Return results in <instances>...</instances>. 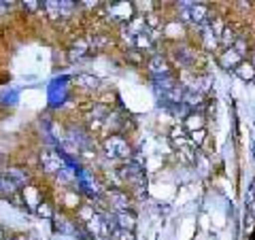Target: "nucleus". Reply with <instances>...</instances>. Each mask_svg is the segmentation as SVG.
<instances>
[{"mask_svg": "<svg viewBox=\"0 0 255 240\" xmlns=\"http://www.w3.org/2000/svg\"><path fill=\"white\" fill-rule=\"evenodd\" d=\"M177 60L183 64V66H191V64L196 62V58L191 55L189 49H179V51H177Z\"/></svg>", "mask_w": 255, "mask_h": 240, "instance_id": "22", "label": "nucleus"}, {"mask_svg": "<svg viewBox=\"0 0 255 240\" xmlns=\"http://www.w3.org/2000/svg\"><path fill=\"white\" fill-rule=\"evenodd\" d=\"M119 174H122V179L130 183L136 191H140V194L145 191V172H142L140 164L130 159V162H126L122 168H119Z\"/></svg>", "mask_w": 255, "mask_h": 240, "instance_id": "6", "label": "nucleus"}, {"mask_svg": "<svg viewBox=\"0 0 255 240\" xmlns=\"http://www.w3.org/2000/svg\"><path fill=\"white\" fill-rule=\"evenodd\" d=\"M77 85H81L83 90H87V92H94V90H98V87H100V79L94 77V75L81 73L77 77Z\"/></svg>", "mask_w": 255, "mask_h": 240, "instance_id": "16", "label": "nucleus"}, {"mask_svg": "<svg viewBox=\"0 0 255 240\" xmlns=\"http://www.w3.org/2000/svg\"><path fill=\"white\" fill-rule=\"evenodd\" d=\"M149 73L153 75V79L170 77V64L166 62L164 55H153V58L149 60Z\"/></svg>", "mask_w": 255, "mask_h": 240, "instance_id": "11", "label": "nucleus"}, {"mask_svg": "<svg viewBox=\"0 0 255 240\" xmlns=\"http://www.w3.org/2000/svg\"><path fill=\"white\" fill-rule=\"evenodd\" d=\"M2 174H4V177L9 179V181H11L13 185L17 187L19 191H21V189H23V187H26L28 183H30V172L26 170V168H19V166H9V168H6V170H4Z\"/></svg>", "mask_w": 255, "mask_h": 240, "instance_id": "9", "label": "nucleus"}, {"mask_svg": "<svg viewBox=\"0 0 255 240\" xmlns=\"http://www.w3.org/2000/svg\"><path fill=\"white\" fill-rule=\"evenodd\" d=\"M41 4H43L45 13L49 15L51 21H62V19H68L70 15H73L77 2H70V0H45Z\"/></svg>", "mask_w": 255, "mask_h": 240, "instance_id": "5", "label": "nucleus"}, {"mask_svg": "<svg viewBox=\"0 0 255 240\" xmlns=\"http://www.w3.org/2000/svg\"><path fill=\"white\" fill-rule=\"evenodd\" d=\"M217 43H219V34L211 28V23H209V26L204 28V47H206V49H215Z\"/></svg>", "mask_w": 255, "mask_h": 240, "instance_id": "19", "label": "nucleus"}, {"mask_svg": "<svg viewBox=\"0 0 255 240\" xmlns=\"http://www.w3.org/2000/svg\"><path fill=\"white\" fill-rule=\"evenodd\" d=\"M134 49H138L140 53L153 49V38H151V32L149 30L142 32V34H138L136 38H134Z\"/></svg>", "mask_w": 255, "mask_h": 240, "instance_id": "17", "label": "nucleus"}, {"mask_svg": "<svg viewBox=\"0 0 255 240\" xmlns=\"http://www.w3.org/2000/svg\"><path fill=\"white\" fill-rule=\"evenodd\" d=\"M105 153L109 159H113V162H130L132 149L122 134H111L105 140Z\"/></svg>", "mask_w": 255, "mask_h": 240, "instance_id": "1", "label": "nucleus"}, {"mask_svg": "<svg viewBox=\"0 0 255 240\" xmlns=\"http://www.w3.org/2000/svg\"><path fill=\"white\" fill-rule=\"evenodd\" d=\"M236 32H234V28H223V32H221V36H219V43L223 45V47H226V49H228V47H232L234 43H236Z\"/></svg>", "mask_w": 255, "mask_h": 240, "instance_id": "20", "label": "nucleus"}, {"mask_svg": "<svg viewBox=\"0 0 255 240\" xmlns=\"http://www.w3.org/2000/svg\"><path fill=\"white\" fill-rule=\"evenodd\" d=\"M249 62H251V66H253V68H255V53H253V58H251V60H249Z\"/></svg>", "mask_w": 255, "mask_h": 240, "instance_id": "32", "label": "nucleus"}, {"mask_svg": "<svg viewBox=\"0 0 255 240\" xmlns=\"http://www.w3.org/2000/svg\"><path fill=\"white\" fill-rule=\"evenodd\" d=\"M245 55H247V41L243 36H238L232 47L223 49V53L219 55V64L226 70H236L238 64L245 62Z\"/></svg>", "mask_w": 255, "mask_h": 240, "instance_id": "3", "label": "nucleus"}, {"mask_svg": "<svg viewBox=\"0 0 255 240\" xmlns=\"http://www.w3.org/2000/svg\"><path fill=\"white\" fill-rule=\"evenodd\" d=\"M21 6L26 11H38L41 9V2H36V0H26V2H21Z\"/></svg>", "mask_w": 255, "mask_h": 240, "instance_id": "27", "label": "nucleus"}, {"mask_svg": "<svg viewBox=\"0 0 255 240\" xmlns=\"http://www.w3.org/2000/svg\"><path fill=\"white\" fill-rule=\"evenodd\" d=\"M0 181H2V172H0Z\"/></svg>", "mask_w": 255, "mask_h": 240, "instance_id": "33", "label": "nucleus"}, {"mask_svg": "<svg viewBox=\"0 0 255 240\" xmlns=\"http://www.w3.org/2000/svg\"><path fill=\"white\" fill-rule=\"evenodd\" d=\"M77 215H79V219H81L83 223H87V221H90V219L94 217V215H96V211L92 209V206H81Z\"/></svg>", "mask_w": 255, "mask_h": 240, "instance_id": "24", "label": "nucleus"}, {"mask_svg": "<svg viewBox=\"0 0 255 240\" xmlns=\"http://www.w3.org/2000/svg\"><path fill=\"white\" fill-rule=\"evenodd\" d=\"M0 240H6V232H4V228H0Z\"/></svg>", "mask_w": 255, "mask_h": 240, "instance_id": "31", "label": "nucleus"}, {"mask_svg": "<svg viewBox=\"0 0 255 240\" xmlns=\"http://www.w3.org/2000/svg\"><path fill=\"white\" fill-rule=\"evenodd\" d=\"M113 221H115V228L117 230L132 232L134 226H136V215H134L132 211H122V213H115L113 215Z\"/></svg>", "mask_w": 255, "mask_h": 240, "instance_id": "12", "label": "nucleus"}, {"mask_svg": "<svg viewBox=\"0 0 255 240\" xmlns=\"http://www.w3.org/2000/svg\"><path fill=\"white\" fill-rule=\"evenodd\" d=\"M90 134H87L81 125H68V134H66V142L68 145H73L75 151H81V149H87V147H92V142H90Z\"/></svg>", "mask_w": 255, "mask_h": 240, "instance_id": "8", "label": "nucleus"}, {"mask_svg": "<svg viewBox=\"0 0 255 240\" xmlns=\"http://www.w3.org/2000/svg\"><path fill=\"white\" fill-rule=\"evenodd\" d=\"M179 157H181V162H185V164H194L196 162V151H194V147H183V149H179Z\"/></svg>", "mask_w": 255, "mask_h": 240, "instance_id": "21", "label": "nucleus"}, {"mask_svg": "<svg viewBox=\"0 0 255 240\" xmlns=\"http://www.w3.org/2000/svg\"><path fill=\"white\" fill-rule=\"evenodd\" d=\"M251 200L255 202V179H253V183H251Z\"/></svg>", "mask_w": 255, "mask_h": 240, "instance_id": "29", "label": "nucleus"}, {"mask_svg": "<svg viewBox=\"0 0 255 240\" xmlns=\"http://www.w3.org/2000/svg\"><path fill=\"white\" fill-rule=\"evenodd\" d=\"M204 123H206V119H204V115L200 113V111H191V113L185 117V123H183V127H185V132L187 134H194V132H200V130H204Z\"/></svg>", "mask_w": 255, "mask_h": 240, "instance_id": "13", "label": "nucleus"}, {"mask_svg": "<svg viewBox=\"0 0 255 240\" xmlns=\"http://www.w3.org/2000/svg\"><path fill=\"white\" fill-rule=\"evenodd\" d=\"M113 240H134V234L132 232H128V230H117L115 228V232H113V236H111Z\"/></svg>", "mask_w": 255, "mask_h": 240, "instance_id": "26", "label": "nucleus"}, {"mask_svg": "<svg viewBox=\"0 0 255 240\" xmlns=\"http://www.w3.org/2000/svg\"><path fill=\"white\" fill-rule=\"evenodd\" d=\"M92 49H90V41H85V38H77V41L70 45V51H68V55H70V60H81V58H85L87 53H90Z\"/></svg>", "mask_w": 255, "mask_h": 240, "instance_id": "14", "label": "nucleus"}, {"mask_svg": "<svg viewBox=\"0 0 255 240\" xmlns=\"http://www.w3.org/2000/svg\"><path fill=\"white\" fill-rule=\"evenodd\" d=\"M236 75L245 79V81H255V68L251 66V62H247V60L236 66Z\"/></svg>", "mask_w": 255, "mask_h": 240, "instance_id": "18", "label": "nucleus"}, {"mask_svg": "<svg viewBox=\"0 0 255 240\" xmlns=\"http://www.w3.org/2000/svg\"><path fill=\"white\" fill-rule=\"evenodd\" d=\"M181 17L189 23H196L202 28L211 23V9L202 2H181Z\"/></svg>", "mask_w": 255, "mask_h": 240, "instance_id": "2", "label": "nucleus"}, {"mask_svg": "<svg viewBox=\"0 0 255 240\" xmlns=\"http://www.w3.org/2000/svg\"><path fill=\"white\" fill-rule=\"evenodd\" d=\"M41 166H43V172L55 174V172H60L64 168V157L53 147H45L41 151Z\"/></svg>", "mask_w": 255, "mask_h": 240, "instance_id": "7", "label": "nucleus"}, {"mask_svg": "<svg viewBox=\"0 0 255 240\" xmlns=\"http://www.w3.org/2000/svg\"><path fill=\"white\" fill-rule=\"evenodd\" d=\"M204 130H200V132H194V134H191V138H194V140H191V142H196V145H200V142H202V138H204Z\"/></svg>", "mask_w": 255, "mask_h": 240, "instance_id": "28", "label": "nucleus"}, {"mask_svg": "<svg viewBox=\"0 0 255 240\" xmlns=\"http://www.w3.org/2000/svg\"><path fill=\"white\" fill-rule=\"evenodd\" d=\"M107 198H109V204H111V209H113V213L130 211V198H128L126 191L111 189V191H107Z\"/></svg>", "mask_w": 255, "mask_h": 240, "instance_id": "10", "label": "nucleus"}, {"mask_svg": "<svg viewBox=\"0 0 255 240\" xmlns=\"http://www.w3.org/2000/svg\"><path fill=\"white\" fill-rule=\"evenodd\" d=\"M105 11H107L111 21L126 26V23H130V19L134 17V13H136V6H134V2H107L105 4Z\"/></svg>", "mask_w": 255, "mask_h": 240, "instance_id": "4", "label": "nucleus"}, {"mask_svg": "<svg viewBox=\"0 0 255 240\" xmlns=\"http://www.w3.org/2000/svg\"><path fill=\"white\" fill-rule=\"evenodd\" d=\"M30 240H34V238H30Z\"/></svg>", "mask_w": 255, "mask_h": 240, "instance_id": "34", "label": "nucleus"}, {"mask_svg": "<svg viewBox=\"0 0 255 240\" xmlns=\"http://www.w3.org/2000/svg\"><path fill=\"white\" fill-rule=\"evenodd\" d=\"M170 140H172V145L177 149H183V147L191 145L189 138H187V132H185V127H183V125H174L172 127V130H170Z\"/></svg>", "mask_w": 255, "mask_h": 240, "instance_id": "15", "label": "nucleus"}, {"mask_svg": "<svg viewBox=\"0 0 255 240\" xmlns=\"http://www.w3.org/2000/svg\"><path fill=\"white\" fill-rule=\"evenodd\" d=\"M126 60L130 64H140L142 62V53L138 49H128L126 51Z\"/></svg>", "mask_w": 255, "mask_h": 240, "instance_id": "25", "label": "nucleus"}, {"mask_svg": "<svg viewBox=\"0 0 255 240\" xmlns=\"http://www.w3.org/2000/svg\"><path fill=\"white\" fill-rule=\"evenodd\" d=\"M6 240H26V236H21V234H17V236H11V238H6Z\"/></svg>", "mask_w": 255, "mask_h": 240, "instance_id": "30", "label": "nucleus"}, {"mask_svg": "<svg viewBox=\"0 0 255 240\" xmlns=\"http://www.w3.org/2000/svg\"><path fill=\"white\" fill-rule=\"evenodd\" d=\"M36 215H41V217H47V219H49V217H53L51 204H49V202H45V200H43V202L36 206Z\"/></svg>", "mask_w": 255, "mask_h": 240, "instance_id": "23", "label": "nucleus"}]
</instances>
